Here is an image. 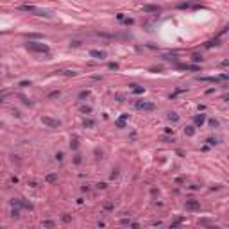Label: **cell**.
<instances>
[{"instance_id":"cell-1","label":"cell","mask_w":229,"mask_h":229,"mask_svg":"<svg viewBox=\"0 0 229 229\" xmlns=\"http://www.w3.org/2000/svg\"><path fill=\"white\" fill-rule=\"evenodd\" d=\"M25 47H27V50H30V52H39V54H48V47L45 45V43H38V41H27L25 43Z\"/></svg>"},{"instance_id":"cell-2","label":"cell","mask_w":229,"mask_h":229,"mask_svg":"<svg viewBox=\"0 0 229 229\" xmlns=\"http://www.w3.org/2000/svg\"><path fill=\"white\" fill-rule=\"evenodd\" d=\"M134 107H136V109H143V111H154V109H156V106H154L152 102H147V100H138V102L134 104Z\"/></svg>"},{"instance_id":"cell-3","label":"cell","mask_w":229,"mask_h":229,"mask_svg":"<svg viewBox=\"0 0 229 229\" xmlns=\"http://www.w3.org/2000/svg\"><path fill=\"white\" fill-rule=\"evenodd\" d=\"M41 122H43L45 125L52 127V129H57V127L61 125V122H59V120H54V118H50V116H43V118H41Z\"/></svg>"},{"instance_id":"cell-4","label":"cell","mask_w":229,"mask_h":229,"mask_svg":"<svg viewBox=\"0 0 229 229\" xmlns=\"http://www.w3.org/2000/svg\"><path fill=\"white\" fill-rule=\"evenodd\" d=\"M11 204L13 206H18V208H25V210H32V204L30 202H27V201H11Z\"/></svg>"},{"instance_id":"cell-5","label":"cell","mask_w":229,"mask_h":229,"mask_svg":"<svg viewBox=\"0 0 229 229\" xmlns=\"http://www.w3.org/2000/svg\"><path fill=\"white\" fill-rule=\"evenodd\" d=\"M90 56L93 59H106V52L104 50H90Z\"/></svg>"},{"instance_id":"cell-6","label":"cell","mask_w":229,"mask_h":229,"mask_svg":"<svg viewBox=\"0 0 229 229\" xmlns=\"http://www.w3.org/2000/svg\"><path fill=\"white\" fill-rule=\"evenodd\" d=\"M143 11H145V13H159L161 7H159V5H150V4H147V5H143Z\"/></svg>"},{"instance_id":"cell-7","label":"cell","mask_w":229,"mask_h":229,"mask_svg":"<svg viewBox=\"0 0 229 229\" xmlns=\"http://www.w3.org/2000/svg\"><path fill=\"white\" fill-rule=\"evenodd\" d=\"M193 122H195V125L201 127V125L206 122V115H195V116H193Z\"/></svg>"},{"instance_id":"cell-8","label":"cell","mask_w":229,"mask_h":229,"mask_svg":"<svg viewBox=\"0 0 229 229\" xmlns=\"http://www.w3.org/2000/svg\"><path fill=\"white\" fill-rule=\"evenodd\" d=\"M129 86H131L133 93H136V95H140V93H143V91H145V88H143V86H138V84H129Z\"/></svg>"},{"instance_id":"cell-9","label":"cell","mask_w":229,"mask_h":229,"mask_svg":"<svg viewBox=\"0 0 229 229\" xmlns=\"http://www.w3.org/2000/svg\"><path fill=\"white\" fill-rule=\"evenodd\" d=\"M45 181L50 183V185L56 183V181H57V174H54V172H52V174H47V176H45Z\"/></svg>"},{"instance_id":"cell-10","label":"cell","mask_w":229,"mask_h":229,"mask_svg":"<svg viewBox=\"0 0 229 229\" xmlns=\"http://www.w3.org/2000/svg\"><path fill=\"white\" fill-rule=\"evenodd\" d=\"M179 68H185V70H192V72H199V66H195V64H179Z\"/></svg>"},{"instance_id":"cell-11","label":"cell","mask_w":229,"mask_h":229,"mask_svg":"<svg viewBox=\"0 0 229 229\" xmlns=\"http://www.w3.org/2000/svg\"><path fill=\"white\" fill-rule=\"evenodd\" d=\"M185 134H186V136H193V134H195V127H193V125H186V127H185Z\"/></svg>"},{"instance_id":"cell-12","label":"cell","mask_w":229,"mask_h":229,"mask_svg":"<svg viewBox=\"0 0 229 229\" xmlns=\"http://www.w3.org/2000/svg\"><path fill=\"white\" fill-rule=\"evenodd\" d=\"M186 208H188V210H197V208H199V202H197V201H188V202H186Z\"/></svg>"},{"instance_id":"cell-13","label":"cell","mask_w":229,"mask_h":229,"mask_svg":"<svg viewBox=\"0 0 229 229\" xmlns=\"http://www.w3.org/2000/svg\"><path fill=\"white\" fill-rule=\"evenodd\" d=\"M82 125H84V127H93V125H95V122H93L91 118H84V122H82Z\"/></svg>"},{"instance_id":"cell-14","label":"cell","mask_w":229,"mask_h":229,"mask_svg":"<svg viewBox=\"0 0 229 229\" xmlns=\"http://www.w3.org/2000/svg\"><path fill=\"white\" fill-rule=\"evenodd\" d=\"M206 143H208V145H211V147H215V145L219 143V140H217V138H213V136H210V138L206 140Z\"/></svg>"},{"instance_id":"cell-15","label":"cell","mask_w":229,"mask_h":229,"mask_svg":"<svg viewBox=\"0 0 229 229\" xmlns=\"http://www.w3.org/2000/svg\"><path fill=\"white\" fill-rule=\"evenodd\" d=\"M70 147H72L73 150H77V149H79V140H77V138H73V140L70 142Z\"/></svg>"},{"instance_id":"cell-16","label":"cell","mask_w":229,"mask_h":229,"mask_svg":"<svg viewBox=\"0 0 229 229\" xmlns=\"http://www.w3.org/2000/svg\"><path fill=\"white\" fill-rule=\"evenodd\" d=\"M11 217H13V219H18V217H20V210L13 206V210H11Z\"/></svg>"},{"instance_id":"cell-17","label":"cell","mask_w":229,"mask_h":229,"mask_svg":"<svg viewBox=\"0 0 229 229\" xmlns=\"http://www.w3.org/2000/svg\"><path fill=\"white\" fill-rule=\"evenodd\" d=\"M81 113L90 115V113H91V107H90V106H81Z\"/></svg>"},{"instance_id":"cell-18","label":"cell","mask_w":229,"mask_h":229,"mask_svg":"<svg viewBox=\"0 0 229 229\" xmlns=\"http://www.w3.org/2000/svg\"><path fill=\"white\" fill-rule=\"evenodd\" d=\"M61 73H63V75H66V77H70V75H72V77H73V75H75V73H77V72H73V70H63V72H61Z\"/></svg>"},{"instance_id":"cell-19","label":"cell","mask_w":229,"mask_h":229,"mask_svg":"<svg viewBox=\"0 0 229 229\" xmlns=\"http://www.w3.org/2000/svg\"><path fill=\"white\" fill-rule=\"evenodd\" d=\"M116 127L124 129V127H125V120H124V118H118V120H116Z\"/></svg>"},{"instance_id":"cell-20","label":"cell","mask_w":229,"mask_h":229,"mask_svg":"<svg viewBox=\"0 0 229 229\" xmlns=\"http://www.w3.org/2000/svg\"><path fill=\"white\" fill-rule=\"evenodd\" d=\"M168 120H172V122H177V120H179V116H177L176 113H168Z\"/></svg>"},{"instance_id":"cell-21","label":"cell","mask_w":229,"mask_h":229,"mask_svg":"<svg viewBox=\"0 0 229 229\" xmlns=\"http://www.w3.org/2000/svg\"><path fill=\"white\" fill-rule=\"evenodd\" d=\"M210 125H211V127H219L220 124H219V120H215V118H211V120H210Z\"/></svg>"},{"instance_id":"cell-22","label":"cell","mask_w":229,"mask_h":229,"mask_svg":"<svg viewBox=\"0 0 229 229\" xmlns=\"http://www.w3.org/2000/svg\"><path fill=\"white\" fill-rule=\"evenodd\" d=\"M88 95H90V91H88V90H86V91H81V93H79V99H86Z\"/></svg>"},{"instance_id":"cell-23","label":"cell","mask_w":229,"mask_h":229,"mask_svg":"<svg viewBox=\"0 0 229 229\" xmlns=\"http://www.w3.org/2000/svg\"><path fill=\"white\" fill-rule=\"evenodd\" d=\"M192 59H193V61H195V63H199V61H201V59H202V57H201V56H199V54H193V56H192Z\"/></svg>"},{"instance_id":"cell-24","label":"cell","mask_w":229,"mask_h":229,"mask_svg":"<svg viewBox=\"0 0 229 229\" xmlns=\"http://www.w3.org/2000/svg\"><path fill=\"white\" fill-rule=\"evenodd\" d=\"M107 68H109V70H116V68H118V64H116V63H109V64H107Z\"/></svg>"},{"instance_id":"cell-25","label":"cell","mask_w":229,"mask_h":229,"mask_svg":"<svg viewBox=\"0 0 229 229\" xmlns=\"http://www.w3.org/2000/svg\"><path fill=\"white\" fill-rule=\"evenodd\" d=\"M56 97H59V91H52V93H48V99H56Z\"/></svg>"},{"instance_id":"cell-26","label":"cell","mask_w":229,"mask_h":229,"mask_svg":"<svg viewBox=\"0 0 229 229\" xmlns=\"http://www.w3.org/2000/svg\"><path fill=\"white\" fill-rule=\"evenodd\" d=\"M27 86H30V82H27V81H21L20 82V88H27Z\"/></svg>"},{"instance_id":"cell-27","label":"cell","mask_w":229,"mask_h":229,"mask_svg":"<svg viewBox=\"0 0 229 229\" xmlns=\"http://www.w3.org/2000/svg\"><path fill=\"white\" fill-rule=\"evenodd\" d=\"M81 161H82V159H81V156H79V154H77V156H75V158H73V163H75V165H79V163H81Z\"/></svg>"},{"instance_id":"cell-28","label":"cell","mask_w":229,"mask_h":229,"mask_svg":"<svg viewBox=\"0 0 229 229\" xmlns=\"http://www.w3.org/2000/svg\"><path fill=\"white\" fill-rule=\"evenodd\" d=\"M56 159H57V161H63V152H57V154H56Z\"/></svg>"},{"instance_id":"cell-29","label":"cell","mask_w":229,"mask_h":229,"mask_svg":"<svg viewBox=\"0 0 229 229\" xmlns=\"http://www.w3.org/2000/svg\"><path fill=\"white\" fill-rule=\"evenodd\" d=\"M43 226H45V228H52V226H54V222H50V220H47V222H43Z\"/></svg>"},{"instance_id":"cell-30","label":"cell","mask_w":229,"mask_h":229,"mask_svg":"<svg viewBox=\"0 0 229 229\" xmlns=\"http://www.w3.org/2000/svg\"><path fill=\"white\" fill-rule=\"evenodd\" d=\"M224 99H226V100H229V93H228V95H226V97H224Z\"/></svg>"}]
</instances>
